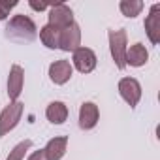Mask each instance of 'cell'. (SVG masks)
Here are the masks:
<instances>
[{"instance_id": "obj_18", "label": "cell", "mask_w": 160, "mask_h": 160, "mask_svg": "<svg viewBox=\"0 0 160 160\" xmlns=\"http://www.w3.org/2000/svg\"><path fill=\"white\" fill-rule=\"evenodd\" d=\"M15 6H17V2H2V0H0V21L8 19L12 8H15Z\"/></svg>"}, {"instance_id": "obj_2", "label": "cell", "mask_w": 160, "mask_h": 160, "mask_svg": "<svg viewBox=\"0 0 160 160\" xmlns=\"http://www.w3.org/2000/svg\"><path fill=\"white\" fill-rule=\"evenodd\" d=\"M108 38H109V51H111V58L115 62V66L119 70H124L126 68V30L124 28H119V30H109L108 32Z\"/></svg>"}, {"instance_id": "obj_9", "label": "cell", "mask_w": 160, "mask_h": 160, "mask_svg": "<svg viewBox=\"0 0 160 160\" xmlns=\"http://www.w3.org/2000/svg\"><path fill=\"white\" fill-rule=\"evenodd\" d=\"M23 85H25V72L19 64H13L10 68V75H8V96L12 102H17L21 92H23Z\"/></svg>"}, {"instance_id": "obj_7", "label": "cell", "mask_w": 160, "mask_h": 160, "mask_svg": "<svg viewBox=\"0 0 160 160\" xmlns=\"http://www.w3.org/2000/svg\"><path fill=\"white\" fill-rule=\"evenodd\" d=\"M73 66L77 68V72L81 73H91L96 68V53L89 47H79L73 51Z\"/></svg>"}, {"instance_id": "obj_12", "label": "cell", "mask_w": 160, "mask_h": 160, "mask_svg": "<svg viewBox=\"0 0 160 160\" xmlns=\"http://www.w3.org/2000/svg\"><path fill=\"white\" fill-rule=\"evenodd\" d=\"M66 149H68V138H66V136L49 139L47 145L43 147L45 160H60V158L66 154Z\"/></svg>"}, {"instance_id": "obj_5", "label": "cell", "mask_w": 160, "mask_h": 160, "mask_svg": "<svg viewBox=\"0 0 160 160\" xmlns=\"http://www.w3.org/2000/svg\"><path fill=\"white\" fill-rule=\"evenodd\" d=\"M81 47V28L73 21L72 25H68L66 28L60 30L58 36V49L66 51V53H73L75 49Z\"/></svg>"}, {"instance_id": "obj_4", "label": "cell", "mask_w": 160, "mask_h": 160, "mask_svg": "<svg viewBox=\"0 0 160 160\" xmlns=\"http://www.w3.org/2000/svg\"><path fill=\"white\" fill-rule=\"evenodd\" d=\"M47 17H49L47 25L53 27V28H57V30H62V28H66L68 25L73 23V12H72V8L66 6V4H62V2L49 6V15Z\"/></svg>"}, {"instance_id": "obj_17", "label": "cell", "mask_w": 160, "mask_h": 160, "mask_svg": "<svg viewBox=\"0 0 160 160\" xmlns=\"http://www.w3.org/2000/svg\"><path fill=\"white\" fill-rule=\"evenodd\" d=\"M32 147V141L30 139H25V141H19L12 151H10V154H8V158L6 160H23L25 158V154L28 152V149Z\"/></svg>"}, {"instance_id": "obj_19", "label": "cell", "mask_w": 160, "mask_h": 160, "mask_svg": "<svg viewBox=\"0 0 160 160\" xmlns=\"http://www.w3.org/2000/svg\"><path fill=\"white\" fill-rule=\"evenodd\" d=\"M27 160H45V154H43V149H40V151H34Z\"/></svg>"}, {"instance_id": "obj_10", "label": "cell", "mask_w": 160, "mask_h": 160, "mask_svg": "<svg viewBox=\"0 0 160 160\" xmlns=\"http://www.w3.org/2000/svg\"><path fill=\"white\" fill-rule=\"evenodd\" d=\"M73 75V66L68 60H55L49 66V79L55 85H64L68 83Z\"/></svg>"}, {"instance_id": "obj_1", "label": "cell", "mask_w": 160, "mask_h": 160, "mask_svg": "<svg viewBox=\"0 0 160 160\" xmlns=\"http://www.w3.org/2000/svg\"><path fill=\"white\" fill-rule=\"evenodd\" d=\"M6 36L17 42H32L38 36L36 23L27 15H13L6 27Z\"/></svg>"}, {"instance_id": "obj_15", "label": "cell", "mask_w": 160, "mask_h": 160, "mask_svg": "<svg viewBox=\"0 0 160 160\" xmlns=\"http://www.w3.org/2000/svg\"><path fill=\"white\" fill-rule=\"evenodd\" d=\"M58 36H60V30H57L49 25L40 28V40L47 49H58Z\"/></svg>"}, {"instance_id": "obj_16", "label": "cell", "mask_w": 160, "mask_h": 160, "mask_svg": "<svg viewBox=\"0 0 160 160\" xmlns=\"http://www.w3.org/2000/svg\"><path fill=\"white\" fill-rule=\"evenodd\" d=\"M119 10H121V13L124 17L134 19V17H138L141 13L143 2H141V0H121V2H119Z\"/></svg>"}, {"instance_id": "obj_13", "label": "cell", "mask_w": 160, "mask_h": 160, "mask_svg": "<svg viewBox=\"0 0 160 160\" xmlns=\"http://www.w3.org/2000/svg\"><path fill=\"white\" fill-rule=\"evenodd\" d=\"M149 60V51L143 43H134L130 45V49H126V66H145Z\"/></svg>"}, {"instance_id": "obj_20", "label": "cell", "mask_w": 160, "mask_h": 160, "mask_svg": "<svg viewBox=\"0 0 160 160\" xmlns=\"http://www.w3.org/2000/svg\"><path fill=\"white\" fill-rule=\"evenodd\" d=\"M28 6H30L32 10H36V12H43V10L49 8L47 4H42V2H40V4H38V2H28Z\"/></svg>"}, {"instance_id": "obj_14", "label": "cell", "mask_w": 160, "mask_h": 160, "mask_svg": "<svg viewBox=\"0 0 160 160\" xmlns=\"http://www.w3.org/2000/svg\"><path fill=\"white\" fill-rule=\"evenodd\" d=\"M45 117L51 124H62L68 119V108L64 102H51L45 109Z\"/></svg>"}, {"instance_id": "obj_8", "label": "cell", "mask_w": 160, "mask_h": 160, "mask_svg": "<svg viewBox=\"0 0 160 160\" xmlns=\"http://www.w3.org/2000/svg\"><path fill=\"white\" fill-rule=\"evenodd\" d=\"M145 34L152 45L160 43V4H152L145 17Z\"/></svg>"}, {"instance_id": "obj_6", "label": "cell", "mask_w": 160, "mask_h": 160, "mask_svg": "<svg viewBox=\"0 0 160 160\" xmlns=\"http://www.w3.org/2000/svg\"><path fill=\"white\" fill-rule=\"evenodd\" d=\"M119 94L130 108H136L139 104V100H141V85H139V81L134 79V77H122L119 81Z\"/></svg>"}, {"instance_id": "obj_11", "label": "cell", "mask_w": 160, "mask_h": 160, "mask_svg": "<svg viewBox=\"0 0 160 160\" xmlns=\"http://www.w3.org/2000/svg\"><path fill=\"white\" fill-rule=\"evenodd\" d=\"M100 111L94 102H83L79 108V128L81 130H92L98 124Z\"/></svg>"}, {"instance_id": "obj_3", "label": "cell", "mask_w": 160, "mask_h": 160, "mask_svg": "<svg viewBox=\"0 0 160 160\" xmlns=\"http://www.w3.org/2000/svg\"><path fill=\"white\" fill-rule=\"evenodd\" d=\"M23 111H25V104L23 102H10L2 113H0V136H6L10 134L21 121L23 117Z\"/></svg>"}]
</instances>
